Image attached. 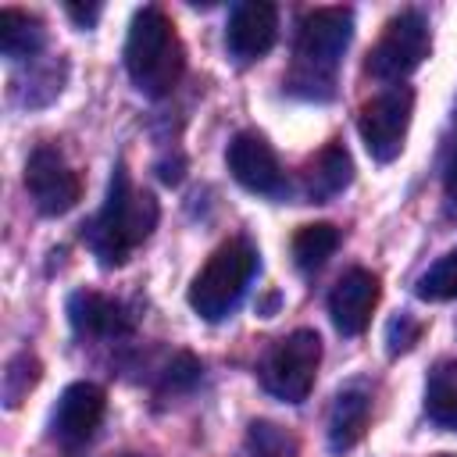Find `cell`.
Segmentation results:
<instances>
[{
    "mask_svg": "<svg viewBox=\"0 0 457 457\" xmlns=\"http://www.w3.org/2000/svg\"><path fill=\"white\" fill-rule=\"evenodd\" d=\"M157 200L146 189H136L129 171L118 164L107 186V200L96 211V218L82 228V239L100 257L104 268H118L129 261V253L157 228Z\"/></svg>",
    "mask_w": 457,
    "mask_h": 457,
    "instance_id": "1",
    "label": "cell"
},
{
    "mask_svg": "<svg viewBox=\"0 0 457 457\" xmlns=\"http://www.w3.org/2000/svg\"><path fill=\"white\" fill-rule=\"evenodd\" d=\"M125 68L136 89L146 96H168L179 86L186 71V50L161 7L136 11L125 39Z\"/></svg>",
    "mask_w": 457,
    "mask_h": 457,
    "instance_id": "2",
    "label": "cell"
},
{
    "mask_svg": "<svg viewBox=\"0 0 457 457\" xmlns=\"http://www.w3.org/2000/svg\"><path fill=\"white\" fill-rule=\"evenodd\" d=\"M350 36H353L350 7H314L311 14H303L296 32V61L289 86L307 96H328Z\"/></svg>",
    "mask_w": 457,
    "mask_h": 457,
    "instance_id": "3",
    "label": "cell"
},
{
    "mask_svg": "<svg viewBox=\"0 0 457 457\" xmlns=\"http://www.w3.org/2000/svg\"><path fill=\"white\" fill-rule=\"evenodd\" d=\"M253 271H257V250L246 239L221 243L207 257V264L196 271V278L189 286V307L204 321H221L246 293Z\"/></svg>",
    "mask_w": 457,
    "mask_h": 457,
    "instance_id": "4",
    "label": "cell"
},
{
    "mask_svg": "<svg viewBox=\"0 0 457 457\" xmlns=\"http://www.w3.org/2000/svg\"><path fill=\"white\" fill-rule=\"evenodd\" d=\"M321 364V339L314 328H296L286 339H278L264 364H261V382L268 393H275L286 403H300L307 400L314 375Z\"/></svg>",
    "mask_w": 457,
    "mask_h": 457,
    "instance_id": "5",
    "label": "cell"
},
{
    "mask_svg": "<svg viewBox=\"0 0 457 457\" xmlns=\"http://www.w3.org/2000/svg\"><path fill=\"white\" fill-rule=\"evenodd\" d=\"M432 50L428 21L418 11H403L386 21L378 43L368 54V75L378 82H400L407 79Z\"/></svg>",
    "mask_w": 457,
    "mask_h": 457,
    "instance_id": "6",
    "label": "cell"
},
{
    "mask_svg": "<svg viewBox=\"0 0 457 457\" xmlns=\"http://www.w3.org/2000/svg\"><path fill=\"white\" fill-rule=\"evenodd\" d=\"M411 114H414V93L407 86H393L361 107L357 129L375 161L389 164L400 157L407 129H411Z\"/></svg>",
    "mask_w": 457,
    "mask_h": 457,
    "instance_id": "7",
    "label": "cell"
},
{
    "mask_svg": "<svg viewBox=\"0 0 457 457\" xmlns=\"http://www.w3.org/2000/svg\"><path fill=\"white\" fill-rule=\"evenodd\" d=\"M25 189L36 204L39 214H64L79 204L82 196V182L79 175L71 171V164L61 157L57 146H36L29 154V164H25Z\"/></svg>",
    "mask_w": 457,
    "mask_h": 457,
    "instance_id": "8",
    "label": "cell"
},
{
    "mask_svg": "<svg viewBox=\"0 0 457 457\" xmlns=\"http://www.w3.org/2000/svg\"><path fill=\"white\" fill-rule=\"evenodd\" d=\"M232 179L261 196H282L286 193V171L271 150V143L261 132H236L225 150Z\"/></svg>",
    "mask_w": 457,
    "mask_h": 457,
    "instance_id": "9",
    "label": "cell"
},
{
    "mask_svg": "<svg viewBox=\"0 0 457 457\" xmlns=\"http://www.w3.org/2000/svg\"><path fill=\"white\" fill-rule=\"evenodd\" d=\"M278 36V11L275 4H261V0H246L236 4L228 11V25H225V46L239 64L261 61Z\"/></svg>",
    "mask_w": 457,
    "mask_h": 457,
    "instance_id": "10",
    "label": "cell"
},
{
    "mask_svg": "<svg viewBox=\"0 0 457 457\" xmlns=\"http://www.w3.org/2000/svg\"><path fill=\"white\" fill-rule=\"evenodd\" d=\"M104 411H107V393L96 382H71L61 393L54 418H50L54 439H61L64 446L86 443L96 432V425L104 421Z\"/></svg>",
    "mask_w": 457,
    "mask_h": 457,
    "instance_id": "11",
    "label": "cell"
},
{
    "mask_svg": "<svg viewBox=\"0 0 457 457\" xmlns=\"http://www.w3.org/2000/svg\"><path fill=\"white\" fill-rule=\"evenodd\" d=\"M378 303V275L364 271V268H353L346 271L336 289L328 293V314H332V325L343 332V336H361L371 321V311Z\"/></svg>",
    "mask_w": 457,
    "mask_h": 457,
    "instance_id": "12",
    "label": "cell"
},
{
    "mask_svg": "<svg viewBox=\"0 0 457 457\" xmlns=\"http://www.w3.org/2000/svg\"><path fill=\"white\" fill-rule=\"evenodd\" d=\"M68 321L79 336H125L132 328L125 307L93 289H79L68 296Z\"/></svg>",
    "mask_w": 457,
    "mask_h": 457,
    "instance_id": "13",
    "label": "cell"
},
{
    "mask_svg": "<svg viewBox=\"0 0 457 457\" xmlns=\"http://www.w3.org/2000/svg\"><path fill=\"white\" fill-rule=\"evenodd\" d=\"M368 418H371V396L361 386H346L339 389L332 411H328V446L336 453L353 450L364 432H368Z\"/></svg>",
    "mask_w": 457,
    "mask_h": 457,
    "instance_id": "14",
    "label": "cell"
},
{
    "mask_svg": "<svg viewBox=\"0 0 457 457\" xmlns=\"http://www.w3.org/2000/svg\"><path fill=\"white\" fill-rule=\"evenodd\" d=\"M350 179H353V161H350V154L343 150V143H328V146H321V150L311 157V164H307V171H303V193H307V200L325 204V200H332L336 193H343V189L350 186Z\"/></svg>",
    "mask_w": 457,
    "mask_h": 457,
    "instance_id": "15",
    "label": "cell"
},
{
    "mask_svg": "<svg viewBox=\"0 0 457 457\" xmlns=\"http://www.w3.org/2000/svg\"><path fill=\"white\" fill-rule=\"evenodd\" d=\"M46 43V32H43V21L18 11V7H4L0 11V50L4 57L11 61H21V57H36Z\"/></svg>",
    "mask_w": 457,
    "mask_h": 457,
    "instance_id": "16",
    "label": "cell"
},
{
    "mask_svg": "<svg viewBox=\"0 0 457 457\" xmlns=\"http://www.w3.org/2000/svg\"><path fill=\"white\" fill-rule=\"evenodd\" d=\"M425 411L436 425L457 428V357L439 361L425 382Z\"/></svg>",
    "mask_w": 457,
    "mask_h": 457,
    "instance_id": "17",
    "label": "cell"
},
{
    "mask_svg": "<svg viewBox=\"0 0 457 457\" xmlns=\"http://www.w3.org/2000/svg\"><path fill=\"white\" fill-rule=\"evenodd\" d=\"M336 246H339V228L328 221H314L293 236V261H296V268L314 271L336 253Z\"/></svg>",
    "mask_w": 457,
    "mask_h": 457,
    "instance_id": "18",
    "label": "cell"
},
{
    "mask_svg": "<svg viewBox=\"0 0 457 457\" xmlns=\"http://www.w3.org/2000/svg\"><path fill=\"white\" fill-rule=\"evenodd\" d=\"M246 453L250 457H300L296 436L275 421H253L246 428Z\"/></svg>",
    "mask_w": 457,
    "mask_h": 457,
    "instance_id": "19",
    "label": "cell"
},
{
    "mask_svg": "<svg viewBox=\"0 0 457 457\" xmlns=\"http://www.w3.org/2000/svg\"><path fill=\"white\" fill-rule=\"evenodd\" d=\"M414 293L421 300H453L457 296V250L443 253L428 271H421V278L414 282Z\"/></svg>",
    "mask_w": 457,
    "mask_h": 457,
    "instance_id": "20",
    "label": "cell"
},
{
    "mask_svg": "<svg viewBox=\"0 0 457 457\" xmlns=\"http://www.w3.org/2000/svg\"><path fill=\"white\" fill-rule=\"evenodd\" d=\"M36 382H39V361L32 353L11 357L7 368H4V403L7 407H18Z\"/></svg>",
    "mask_w": 457,
    "mask_h": 457,
    "instance_id": "21",
    "label": "cell"
},
{
    "mask_svg": "<svg viewBox=\"0 0 457 457\" xmlns=\"http://www.w3.org/2000/svg\"><path fill=\"white\" fill-rule=\"evenodd\" d=\"M418 336H421V325H418L414 318H407V314L393 318V321H389V332H386L389 353H393V357H396V353H407V350L418 343Z\"/></svg>",
    "mask_w": 457,
    "mask_h": 457,
    "instance_id": "22",
    "label": "cell"
},
{
    "mask_svg": "<svg viewBox=\"0 0 457 457\" xmlns=\"http://www.w3.org/2000/svg\"><path fill=\"white\" fill-rule=\"evenodd\" d=\"M443 186H446L450 200H457V143H453V150H450V157H446V168H443Z\"/></svg>",
    "mask_w": 457,
    "mask_h": 457,
    "instance_id": "23",
    "label": "cell"
},
{
    "mask_svg": "<svg viewBox=\"0 0 457 457\" xmlns=\"http://www.w3.org/2000/svg\"><path fill=\"white\" fill-rule=\"evenodd\" d=\"M68 14H71L75 21H82V25H89V21H96L100 7H96V4H93V7H75V4H68Z\"/></svg>",
    "mask_w": 457,
    "mask_h": 457,
    "instance_id": "24",
    "label": "cell"
},
{
    "mask_svg": "<svg viewBox=\"0 0 457 457\" xmlns=\"http://www.w3.org/2000/svg\"><path fill=\"white\" fill-rule=\"evenodd\" d=\"M439 457H450V453H439Z\"/></svg>",
    "mask_w": 457,
    "mask_h": 457,
    "instance_id": "25",
    "label": "cell"
}]
</instances>
